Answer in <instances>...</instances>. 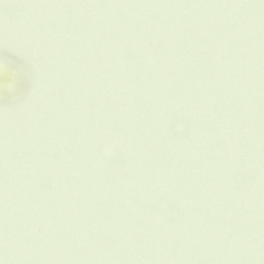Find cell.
<instances>
[{
	"label": "cell",
	"mask_w": 264,
	"mask_h": 264,
	"mask_svg": "<svg viewBox=\"0 0 264 264\" xmlns=\"http://www.w3.org/2000/svg\"><path fill=\"white\" fill-rule=\"evenodd\" d=\"M1 55V103L13 106L28 95L31 69L25 61L9 52L2 50Z\"/></svg>",
	"instance_id": "1"
}]
</instances>
